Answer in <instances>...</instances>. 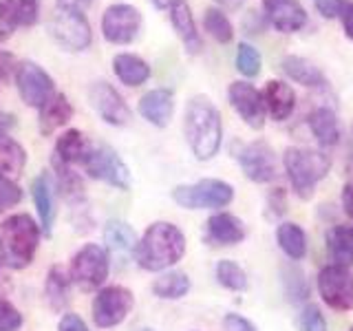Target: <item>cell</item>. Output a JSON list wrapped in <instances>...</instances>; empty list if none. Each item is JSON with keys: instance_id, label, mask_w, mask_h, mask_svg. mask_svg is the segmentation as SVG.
Listing matches in <instances>:
<instances>
[{"instance_id": "8d00e7d4", "label": "cell", "mask_w": 353, "mask_h": 331, "mask_svg": "<svg viewBox=\"0 0 353 331\" xmlns=\"http://www.w3.org/2000/svg\"><path fill=\"white\" fill-rule=\"evenodd\" d=\"M16 27H18V18H16L14 0H0V42L9 40Z\"/></svg>"}, {"instance_id": "9f6ffc18", "label": "cell", "mask_w": 353, "mask_h": 331, "mask_svg": "<svg viewBox=\"0 0 353 331\" xmlns=\"http://www.w3.org/2000/svg\"><path fill=\"white\" fill-rule=\"evenodd\" d=\"M0 263H3V261H0Z\"/></svg>"}, {"instance_id": "5b68a950", "label": "cell", "mask_w": 353, "mask_h": 331, "mask_svg": "<svg viewBox=\"0 0 353 331\" xmlns=\"http://www.w3.org/2000/svg\"><path fill=\"white\" fill-rule=\"evenodd\" d=\"M172 199L185 210H219L232 203L234 188L223 179H201L196 183L176 185Z\"/></svg>"}, {"instance_id": "db71d44e", "label": "cell", "mask_w": 353, "mask_h": 331, "mask_svg": "<svg viewBox=\"0 0 353 331\" xmlns=\"http://www.w3.org/2000/svg\"><path fill=\"white\" fill-rule=\"evenodd\" d=\"M143 331H152V329H143Z\"/></svg>"}, {"instance_id": "83f0119b", "label": "cell", "mask_w": 353, "mask_h": 331, "mask_svg": "<svg viewBox=\"0 0 353 331\" xmlns=\"http://www.w3.org/2000/svg\"><path fill=\"white\" fill-rule=\"evenodd\" d=\"M327 250L334 265H353V225H334L327 232Z\"/></svg>"}, {"instance_id": "11a10c76", "label": "cell", "mask_w": 353, "mask_h": 331, "mask_svg": "<svg viewBox=\"0 0 353 331\" xmlns=\"http://www.w3.org/2000/svg\"><path fill=\"white\" fill-rule=\"evenodd\" d=\"M351 331H353V327H351Z\"/></svg>"}, {"instance_id": "30bf717a", "label": "cell", "mask_w": 353, "mask_h": 331, "mask_svg": "<svg viewBox=\"0 0 353 331\" xmlns=\"http://www.w3.org/2000/svg\"><path fill=\"white\" fill-rule=\"evenodd\" d=\"M16 84L22 102L33 108H42L55 93L51 75L31 60H25L16 66Z\"/></svg>"}, {"instance_id": "f5cc1de1", "label": "cell", "mask_w": 353, "mask_h": 331, "mask_svg": "<svg viewBox=\"0 0 353 331\" xmlns=\"http://www.w3.org/2000/svg\"><path fill=\"white\" fill-rule=\"evenodd\" d=\"M351 135H353V130H351ZM351 166H353V137H351Z\"/></svg>"}, {"instance_id": "484cf974", "label": "cell", "mask_w": 353, "mask_h": 331, "mask_svg": "<svg viewBox=\"0 0 353 331\" xmlns=\"http://www.w3.org/2000/svg\"><path fill=\"white\" fill-rule=\"evenodd\" d=\"M31 194H33V203H36L38 217H40V228L44 234L49 237L53 228L55 208H53V188H51V179L47 172H42L33 179Z\"/></svg>"}, {"instance_id": "7bdbcfd3", "label": "cell", "mask_w": 353, "mask_h": 331, "mask_svg": "<svg viewBox=\"0 0 353 331\" xmlns=\"http://www.w3.org/2000/svg\"><path fill=\"white\" fill-rule=\"evenodd\" d=\"M223 325H225V331H259L254 327V323H250L248 318H243L239 314H228L223 318Z\"/></svg>"}, {"instance_id": "d4e9b609", "label": "cell", "mask_w": 353, "mask_h": 331, "mask_svg": "<svg viewBox=\"0 0 353 331\" xmlns=\"http://www.w3.org/2000/svg\"><path fill=\"white\" fill-rule=\"evenodd\" d=\"M71 115H73V106H71L69 99H66V95L64 93H53L49 97V102L40 108L38 124H40L42 135H51L53 130H58L60 126H64L66 121L71 119Z\"/></svg>"}, {"instance_id": "7dc6e473", "label": "cell", "mask_w": 353, "mask_h": 331, "mask_svg": "<svg viewBox=\"0 0 353 331\" xmlns=\"http://www.w3.org/2000/svg\"><path fill=\"white\" fill-rule=\"evenodd\" d=\"M16 58H14V53H9V51H0V82L7 80V77L11 75V71L16 69Z\"/></svg>"}, {"instance_id": "ab89813d", "label": "cell", "mask_w": 353, "mask_h": 331, "mask_svg": "<svg viewBox=\"0 0 353 331\" xmlns=\"http://www.w3.org/2000/svg\"><path fill=\"white\" fill-rule=\"evenodd\" d=\"M14 5H16V18H18V25H22V27H31V25H36V20H38V11H40L38 0H14Z\"/></svg>"}, {"instance_id": "1f68e13d", "label": "cell", "mask_w": 353, "mask_h": 331, "mask_svg": "<svg viewBox=\"0 0 353 331\" xmlns=\"http://www.w3.org/2000/svg\"><path fill=\"white\" fill-rule=\"evenodd\" d=\"M44 296L53 312H60L69 303V279L64 276V272L53 265L47 276V285H44Z\"/></svg>"}, {"instance_id": "f546056e", "label": "cell", "mask_w": 353, "mask_h": 331, "mask_svg": "<svg viewBox=\"0 0 353 331\" xmlns=\"http://www.w3.org/2000/svg\"><path fill=\"white\" fill-rule=\"evenodd\" d=\"M27 163V152L16 139L9 135L0 137V174L5 177H16L22 172Z\"/></svg>"}, {"instance_id": "7c38bea8", "label": "cell", "mask_w": 353, "mask_h": 331, "mask_svg": "<svg viewBox=\"0 0 353 331\" xmlns=\"http://www.w3.org/2000/svg\"><path fill=\"white\" fill-rule=\"evenodd\" d=\"M132 303H135V298H132V294L126 287H119V285L104 287L93 301L95 325L102 329L117 327L119 323H124V318L130 314Z\"/></svg>"}, {"instance_id": "f1b7e54d", "label": "cell", "mask_w": 353, "mask_h": 331, "mask_svg": "<svg viewBox=\"0 0 353 331\" xmlns=\"http://www.w3.org/2000/svg\"><path fill=\"white\" fill-rule=\"evenodd\" d=\"M276 241H279L281 250L287 254V259L292 261H301L307 254V234L305 230L298 223H281L276 230Z\"/></svg>"}, {"instance_id": "b9f144b4", "label": "cell", "mask_w": 353, "mask_h": 331, "mask_svg": "<svg viewBox=\"0 0 353 331\" xmlns=\"http://www.w3.org/2000/svg\"><path fill=\"white\" fill-rule=\"evenodd\" d=\"M287 212V194L283 188H274L268 197V214L272 219H281Z\"/></svg>"}, {"instance_id": "7a4b0ae2", "label": "cell", "mask_w": 353, "mask_h": 331, "mask_svg": "<svg viewBox=\"0 0 353 331\" xmlns=\"http://www.w3.org/2000/svg\"><path fill=\"white\" fill-rule=\"evenodd\" d=\"M185 254V237L183 232L165 221L152 223L143 232L141 241L137 243L135 261L146 272H161L179 263Z\"/></svg>"}, {"instance_id": "2e32d148", "label": "cell", "mask_w": 353, "mask_h": 331, "mask_svg": "<svg viewBox=\"0 0 353 331\" xmlns=\"http://www.w3.org/2000/svg\"><path fill=\"white\" fill-rule=\"evenodd\" d=\"M270 25L281 33H296L307 25V11L301 0H263Z\"/></svg>"}, {"instance_id": "ee69618b", "label": "cell", "mask_w": 353, "mask_h": 331, "mask_svg": "<svg viewBox=\"0 0 353 331\" xmlns=\"http://www.w3.org/2000/svg\"><path fill=\"white\" fill-rule=\"evenodd\" d=\"M342 5H345V0H316V9L325 18H338Z\"/></svg>"}, {"instance_id": "44dd1931", "label": "cell", "mask_w": 353, "mask_h": 331, "mask_svg": "<svg viewBox=\"0 0 353 331\" xmlns=\"http://www.w3.org/2000/svg\"><path fill=\"white\" fill-rule=\"evenodd\" d=\"M263 99H265V108H268V113L274 121L290 119V115L296 108L294 88L283 80H270L268 84H265Z\"/></svg>"}, {"instance_id": "60d3db41", "label": "cell", "mask_w": 353, "mask_h": 331, "mask_svg": "<svg viewBox=\"0 0 353 331\" xmlns=\"http://www.w3.org/2000/svg\"><path fill=\"white\" fill-rule=\"evenodd\" d=\"M20 327L22 314L11 303L0 301V331H18Z\"/></svg>"}, {"instance_id": "836d02e7", "label": "cell", "mask_w": 353, "mask_h": 331, "mask_svg": "<svg viewBox=\"0 0 353 331\" xmlns=\"http://www.w3.org/2000/svg\"><path fill=\"white\" fill-rule=\"evenodd\" d=\"M203 29L221 44H228V42H232V38H234V27H232L230 18L219 7H208L205 9Z\"/></svg>"}, {"instance_id": "816d5d0a", "label": "cell", "mask_w": 353, "mask_h": 331, "mask_svg": "<svg viewBox=\"0 0 353 331\" xmlns=\"http://www.w3.org/2000/svg\"><path fill=\"white\" fill-rule=\"evenodd\" d=\"M150 3L157 7V9H170L176 3V0H150Z\"/></svg>"}, {"instance_id": "3957f363", "label": "cell", "mask_w": 353, "mask_h": 331, "mask_svg": "<svg viewBox=\"0 0 353 331\" xmlns=\"http://www.w3.org/2000/svg\"><path fill=\"white\" fill-rule=\"evenodd\" d=\"M40 225L29 214H14L0 223V261L11 270H22L36 257Z\"/></svg>"}, {"instance_id": "4316f807", "label": "cell", "mask_w": 353, "mask_h": 331, "mask_svg": "<svg viewBox=\"0 0 353 331\" xmlns=\"http://www.w3.org/2000/svg\"><path fill=\"white\" fill-rule=\"evenodd\" d=\"M113 71L126 86H141L150 77L148 62L135 53H117L113 58Z\"/></svg>"}, {"instance_id": "cb8c5ba5", "label": "cell", "mask_w": 353, "mask_h": 331, "mask_svg": "<svg viewBox=\"0 0 353 331\" xmlns=\"http://www.w3.org/2000/svg\"><path fill=\"white\" fill-rule=\"evenodd\" d=\"M104 243L113 257L126 259L137 250V234L124 221H110L104 228Z\"/></svg>"}, {"instance_id": "7402d4cb", "label": "cell", "mask_w": 353, "mask_h": 331, "mask_svg": "<svg viewBox=\"0 0 353 331\" xmlns=\"http://www.w3.org/2000/svg\"><path fill=\"white\" fill-rule=\"evenodd\" d=\"M281 69L296 84L312 86V88H325L329 84L325 73L320 71V66H316L312 60L303 58V55H287L281 62Z\"/></svg>"}, {"instance_id": "ac0fdd59", "label": "cell", "mask_w": 353, "mask_h": 331, "mask_svg": "<svg viewBox=\"0 0 353 331\" xmlns=\"http://www.w3.org/2000/svg\"><path fill=\"white\" fill-rule=\"evenodd\" d=\"M174 113V95L170 88H152L139 99V115L152 126L165 128Z\"/></svg>"}, {"instance_id": "5bb4252c", "label": "cell", "mask_w": 353, "mask_h": 331, "mask_svg": "<svg viewBox=\"0 0 353 331\" xmlns=\"http://www.w3.org/2000/svg\"><path fill=\"white\" fill-rule=\"evenodd\" d=\"M228 99L236 115L245 121L254 130H261L265 126V117H268V108H265L263 93L250 82H232L228 88Z\"/></svg>"}, {"instance_id": "c3c4849f", "label": "cell", "mask_w": 353, "mask_h": 331, "mask_svg": "<svg viewBox=\"0 0 353 331\" xmlns=\"http://www.w3.org/2000/svg\"><path fill=\"white\" fill-rule=\"evenodd\" d=\"M342 210L353 221V179H349L342 188Z\"/></svg>"}, {"instance_id": "f6af8a7d", "label": "cell", "mask_w": 353, "mask_h": 331, "mask_svg": "<svg viewBox=\"0 0 353 331\" xmlns=\"http://www.w3.org/2000/svg\"><path fill=\"white\" fill-rule=\"evenodd\" d=\"M58 331H88V327L77 314H64L60 320Z\"/></svg>"}, {"instance_id": "9a60e30c", "label": "cell", "mask_w": 353, "mask_h": 331, "mask_svg": "<svg viewBox=\"0 0 353 331\" xmlns=\"http://www.w3.org/2000/svg\"><path fill=\"white\" fill-rule=\"evenodd\" d=\"M91 106L97 110V115L102 117L110 126H126L130 121V108L124 102V97L117 93L108 82H95L91 86Z\"/></svg>"}, {"instance_id": "ba28073f", "label": "cell", "mask_w": 353, "mask_h": 331, "mask_svg": "<svg viewBox=\"0 0 353 331\" xmlns=\"http://www.w3.org/2000/svg\"><path fill=\"white\" fill-rule=\"evenodd\" d=\"M318 294L323 303L336 312H349L353 309V272L342 265H327L318 274Z\"/></svg>"}, {"instance_id": "e575fe53", "label": "cell", "mask_w": 353, "mask_h": 331, "mask_svg": "<svg viewBox=\"0 0 353 331\" xmlns=\"http://www.w3.org/2000/svg\"><path fill=\"white\" fill-rule=\"evenodd\" d=\"M216 281L230 292H245L248 290V274L234 261H219L216 263Z\"/></svg>"}, {"instance_id": "d590c367", "label": "cell", "mask_w": 353, "mask_h": 331, "mask_svg": "<svg viewBox=\"0 0 353 331\" xmlns=\"http://www.w3.org/2000/svg\"><path fill=\"white\" fill-rule=\"evenodd\" d=\"M236 69L245 77H256L263 69V58L259 49H254L248 42H241L236 49Z\"/></svg>"}, {"instance_id": "9c48e42d", "label": "cell", "mask_w": 353, "mask_h": 331, "mask_svg": "<svg viewBox=\"0 0 353 331\" xmlns=\"http://www.w3.org/2000/svg\"><path fill=\"white\" fill-rule=\"evenodd\" d=\"M88 177H93L97 181H104L119 190H128L130 188V170L128 166L121 161L119 154L106 146V143H99L93 152L88 154V159L82 163Z\"/></svg>"}, {"instance_id": "603a6c76", "label": "cell", "mask_w": 353, "mask_h": 331, "mask_svg": "<svg viewBox=\"0 0 353 331\" xmlns=\"http://www.w3.org/2000/svg\"><path fill=\"white\" fill-rule=\"evenodd\" d=\"M309 128H312L316 141L323 148H331L340 141V121L334 108L329 106H318L312 110V115L307 119Z\"/></svg>"}, {"instance_id": "4dcf8cb0", "label": "cell", "mask_w": 353, "mask_h": 331, "mask_svg": "<svg viewBox=\"0 0 353 331\" xmlns=\"http://www.w3.org/2000/svg\"><path fill=\"white\" fill-rule=\"evenodd\" d=\"M190 292V279L183 272H168L152 283V294L163 301H179Z\"/></svg>"}, {"instance_id": "e0dca14e", "label": "cell", "mask_w": 353, "mask_h": 331, "mask_svg": "<svg viewBox=\"0 0 353 331\" xmlns=\"http://www.w3.org/2000/svg\"><path fill=\"white\" fill-rule=\"evenodd\" d=\"M93 152V143L82 130H66L64 135L58 137L53 148V163L58 166H75V163H84L88 159V154Z\"/></svg>"}, {"instance_id": "681fc988", "label": "cell", "mask_w": 353, "mask_h": 331, "mask_svg": "<svg viewBox=\"0 0 353 331\" xmlns=\"http://www.w3.org/2000/svg\"><path fill=\"white\" fill-rule=\"evenodd\" d=\"M16 126V115L11 113H0V137L9 135V130Z\"/></svg>"}, {"instance_id": "d6986e66", "label": "cell", "mask_w": 353, "mask_h": 331, "mask_svg": "<svg viewBox=\"0 0 353 331\" xmlns=\"http://www.w3.org/2000/svg\"><path fill=\"white\" fill-rule=\"evenodd\" d=\"M205 239L212 245H236L245 239L243 221L230 212H216L205 223Z\"/></svg>"}, {"instance_id": "277c9868", "label": "cell", "mask_w": 353, "mask_h": 331, "mask_svg": "<svg viewBox=\"0 0 353 331\" xmlns=\"http://www.w3.org/2000/svg\"><path fill=\"white\" fill-rule=\"evenodd\" d=\"M283 166H285L287 177H290V183L294 188L296 197L307 201V199L314 197L316 185L329 174L331 159L323 150L292 146L283 154Z\"/></svg>"}, {"instance_id": "f35d334b", "label": "cell", "mask_w": 353, "mask_h": 331, "mask_svg": "<svg viewBox=\"0 0 353 331\" xmlns=\"http://www.w3.org/2000/svg\"><path fill=\"white\" fill-rule=\"evenodd\" d=\"M298 327L301 331H327V320L316 305H307L298 320Z\"/></svg>"}, {"instance_id": "74e56055", "label": "cell", "mask_w": 353, "mask_h": 331, "mask_svg": "<svg viewBox=\"0 0 353 331\" xmlns=\"http://www.w3.org/2000/svg\"><path fill=\"white\" fill-rule=\"evenodd\" d=\"M20 199H22L20 185L14 179H9V177L0 174V212H5V210L18 205Z\"/></svg>"}, {"instance_id": "4fadbf2b", "label": "cell", "mask_w": 353, "mask_h": 331, "mask_svg": "<svg viewBox=\"0 0 353 331\" xmlns=\"http://www.w3.org/2000/svg\"><path fill=\"white\" fill-rule=\"evenodd\" d=\"M141 29V14L137 7L119 3L110 5L102 16V33L110 44H130Z\"/></svg>"}, {"instance_id": "8fae6325", "label": "cell", "mask_w": 353, "mask_h": 331, "mask_svg": "<svg viewBox=\"0 0 353 331\" xmlns=\"http://www.w3.org/2000/svg\"><path fill=\"white\" fill-rule=\"evenodd\" d=\"M241 170L254 183H270L279 177V159L268 141L245 143L236 154Z\"/></svg>"}, {"instance_id": "52a82bcc", "label": "cell", "mask_w": 353, "mask_h": 331, "mask_svg": "<svg viewBox=\"0 0 353 331\" xmlns=\"http://www.w3.org/2000/svg\"><path fill=\"white\" fill-rule=\"evenodd\" d=\"M108 254L104 248L88 243L80 252L75 254L71 261V281L84 292H91L99 287L108 276Z\"/></svg>"}, {"instance_id": "ffe728a7", "label": "cell", "mask_w": 353, "mask_h": 331, "mask_svg": "<svg viewBox=\"0 0 353 331\" xmlns=\"http://www.w3.org/2000/svg\"><path fill=\"white\" fill-rule=\"evenodd\" d=\"M170 22L176 31V36L183 42L185 51L190 55H196L199 51L203 49V40L199 36V29H196V22L192 16V9L185 0H176V3L170 7Z\"/></svg>"}, {"instance_id": "6da1fadb", "label": "cell", "mask_w": 353, "mask_h": 331, "mask_svg": "<svg viewBox=\"0 0 353 331\" xmlns=\"http://www.w3.org/2000/svg\"><path fill=\"white\" fill-rule=\"evenodd\" d=\"M185 141L199 161L212 159L223 141V124L219 108L205 95H194L185 106L183 115Z\"/></svg>"}, {"instance_id": "8992f818", "label": "cell", "mask_w": 353, "mask_h": 331, "mask_svg": "<svg viewBox=\"0 0 353 331\" xmlns=\"http://www.w3.org/2000/svg\"><path fill=\"white\" fill-rule=\"evenodd\" d=\"M49 36L60 44L64 51H84L93 40L91 25L80 9H60L49 20Z\"/></svg>"}, {"instance_id": "bcb514c9", "label": "cell", "mask_w": 353, "mask_h": 331, "mask_svg": "<svg viewBox=\"0 0 353 331\" xmlns=\"http://www.w3.org/2000/svg\"><path fill=\"white\" fill-rule=\"evenodd\" d=\"M340 20H342V29H345V36L353 40V3L351 0H345V5H342Z\"/></svg>"}, {"instance_id": "f907efd6", "label": "cell", "mask_w": 353, "mask_h": 331, "mask_svg": "<svg viewBox=\"0 0 353 331\" xmlns=\"http://www.w3.org/2000/svg\"><path fill=\"white\" fill-rule=\"evenodd\" d=\"M88 3H91V0H58V7L60 9H82Z\"/></svg>"}, {"instance_id": "d6a6232c", "label": "cell", "mask_w": 353, "mask_h": 331, "mask_svg": "<svg viewBox=\"0 0 353 331\" xmlns=\"http://www.w3.org/2000/svg\"><path fill=\"white\" fill-rule=\"evenodd\" d=\"M283 287L287 301L292 303H303L309 298V283L305 279V272L294 263L283 268Z\"/></svg>"}]
</instances>
